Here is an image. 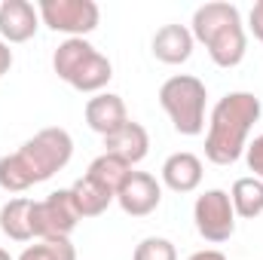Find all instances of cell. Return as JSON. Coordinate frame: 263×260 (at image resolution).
I'll list each match as a JSON object with an SVG mask.
<instances>
[{
	"label": "cell",
	"instance_id": "obj_16",
	"mask_svg": "<svg viewBox=\"0 0 263 260\" xmlns=\"http://www.w3.org/2000/svg\"><path fill=\"white\" fill-rule=\"evenodd\" d=\"M70 196H73V205H77L80 217H98V214H104V211L110 208V202L117 199L107 187H101V184L92 181L89 175H83L80 181H73Z\"/></svg>",
	"mask_w": 263,
	"mask_h": 260
},
{
	"label": "cell",
	"instance_id": "obj_11",
	"mask_svg": "<svg viewBox=\"0 0 263 260\" xmlns=\"http://www.w3.org/2000/svg\"><path fill=\"white\" fill-rule=\"evenodd\" d=\"M129 123V114H126V101L114 92H98L95 98L86 101V126L92 132H98L101 138L120 132Z\"/></svg>",
	"mask_w": 263,
	"mask_h": 260
},
{
	"label": "cell",
	"instance_id": "obj_20",
	"mask_svg": "<svg viewBox=\"0 0 263 260\" xmlns=\"http://www.w3.org/2000/svg\"><path fill=\"white\" fill-rule=\"evenodd\" d=\"M132 260H178V251L168 239L162 236H147L135 245V254Z\"/></svg>",
	"mask_w": 263,
	"mask_h": 260
},
{
	"label": "cell",
	"instance_id": "obj_8",
	"mask_svg": "<svg viewBox=\"0 0 263 260\" xmlns=\"http://www.w3.org/2000/svg\"><path fill=\"white\" fill-rule=\"evenodd\" d=\"M193 220H196L199 236L211 245L230 242L236 233V211L227 190H205L202 196H196L193 205Z\"/></svg>",
	"mask_w": 263,
	"mask_h": 260
},
{
	"label": "cell",
	"instance_id": "obj_25",
	"mask_svg": "<svg viewBox=\"0 0 263 260\" xmlns=\"http://www.w3.org/2000/svg\"><path fill=\"white\" fill-rule=\"evenodd\" d=\"M0 260H12V257H9V251H6V248H0Z\"/></svg>",
	"mask_w": 263,
	"mask_h": 260
},
{
	"label": "cell",
	"instance_id": "obj_21",
	"mask_svg": "<svg viewBox=\"0 0 263 260\" xmlns=\"http://www.w3.org/2000/svg\"><path fill=\"white\" fill-rule=\"evenodd\" d=\"M245 162H248V169L254 172L251 178L263 181V135H257V138L245 147Z\"/></svg>",
	"mask_w": 263,
	"mask_h": 260
},
{
	"label": "cell",
	"instance_id": "obj_3",
	"mask_svg": "<svg viewBox=\"0 0 263 260\" xmlns=\"http://www.w3.org/2000/svg\"><path fill=\"white\" fill-rule=\"evenodd\" d=\"M190 34L208 49L211 62L217 67H236L245 59L248 37H245V25H242V12L233 3H223V0L202 3L193 12Z\"/></svg>",
	"mask_w": 263,
	"mask_h": 260
},
{
	"label": "cell",
	"instance_id": "obj_1",
	"mask_svg": "<svg viewBox=\"0 0 263 260\" xmlns=\"http://www.w3.org/2000/svg\"><path fill=\"white\" fill-rule=\"evenodd\" d=\"M73 156V138L67 129L49 126L28 138L15 153L0 159V190L6 193H25L34 184L49 181L55 172H62Z\"/></svg>",
	"mask_w": 263,
	"mask_h": 260
},
{
	"label": "cell",
	"instance_id": "obj_5",
	"mask_svg": "<svg viewBox=\"0 0 263 260\" xmlns=\"http://www.w3.org/2000/svg\"><path fill=\"white\" fill-rule=\"evenodd\" d=\"M205 83L193 73H175L159 86V104L178 135H202L205 129Z\"/></svg>",
	"mask_w": 263,
	"mask_h": 260
},
{
	"label": "cell",
	"instance_id": "obj_17",
	"mask_svg": "<svg viewBox=\"0 0 263 260\" xmlns=\"http://www.w3.org/2000/svg\"><path fill=\"white\" fill-rule=\"evenodd\" d=\"M230 202L233 211L245 220H254L263 214V181L257 178H239L230 190Z\"/></svg>",
	"mask_w": 263,
	"mask_h": 260
},
{
	"label": "cell",
	"instance_id": "obj_24",
	"mask_svg": "<svg viewBox=\"0 0 263 260\" xmlns=\"http://www.w3.org/2000/svg\"><path fill=\"white\" fill-rule=\"evenodd\" d=\"M187 260H227V254H223V251H217V248H205V251L190 254Z\"/></svg>",
	"mask_w": 263,
	"mask_h": 260
},
{
	"label": "cell",
	"instance_id": "obj_2",
	"mask_svg": "<svg viewBox=\"0 0 263 260\" xmlns=\"http://www.w3.org/2000/svg\"><path fill=\"white\" fill-rule=\"evenodd\" d=\"M260 98L254 92H230L223 95L208 120L205 156L214 165H233L242 159L248 147V135L260 120Z\"/></svg>",
	"mask_w": 263,
	"mask_h": 260
},
{
	"label": "cell",
	"instance_id": "obj_9",
	"mask_svg": "<svg viewBox=\"0 0 263 260\" xmlns=\"http://www.w3.org/2000/svg\"><path fill=\"white\" fill-rule=\"evenodd\" d=\"M117 202L129 217H147L162 202V184L147 172H132L117 190Z\"/></svg>",
	"mask_w": 263,
	"mask_h": 260
},
{
	"label": "cell",
	"instance_id": "obj_4",
	"mask_svg": "<svg viewBox=\"0 0 263 260\" xmlns=\"http://www.w3.org/2000/svg\"><path fill=\"white\" fill-rule=\"evenodd\" d=\"M52 70L59 73V80H65L70 89H77V92H95V95L114 77L110 59L101 55L83 37H67L65 43H59V49L52 52Z\"/></svg>",
	"mask_w": 263,
	"mask_h": 260
},
{
	"label": "cell",
	"instance_id": "obj_6",
	"mask_svg": "<svg viewBox=\"0 0 263 260\" xmlns=\"http://www.w3.org/2000/svg\"><path fill=\"white\" fill-rule=\"evenodd\" d=\"M37 12L49 31L67 34V37L92 34L98 28V18H101L95 0H40Z\"/></svg>",
	"mask_w": 263,
	"mask_h": 260
},
{
	"label": "cell",
	"instance_id": "obj_18",
	"mask_svg": "<svg viewBox=\"0 0 263 260\" xmlns=\"http://www.w3.org/2000/svg\"><path fill=\"white\" fill-rule=\"evenodd\" d=\"M86 175H89L92 181H98L101 187H107L110 193L117 196V190L123 187V181L132 175V165L126 162V159L114 156V153H101V156L92 159V165H89Z\"/></svg>",
	"mask_w": 263,
	"mask_h": 260
},
{
	"label": "cell",
	"instance_id": "obj_14",
	"mask_svg": "<svg viewBox=\"0 0 263 260\" xmlns=\"http://www.w3.org/2000/svg\"><path fill=\"white\" fill-rule=\"evenodd\" d=\"M104 153H114L120 159H126L129 165H138L147 153H150V135L141 123H126L120 132L104 138Z\"/></svg>",
	"mask_w": 263,
	"mask_h": 260
},
{
	"label": "cell",
	"instance_id": "obj_15",
	"mask_svg": "<svg viewBox=\"0 0 263 260\" xmlns=\"http://www.w3.org/2000/svg\"><path fill=\"white\" fill-rule=\"evenodd\" d=\"M31 211H34V199H28V196L9 199L0 208V230H3V236L12 239V242H31L34 239Z\"/></svg>",
	"mask_w": 263,
	"mask_h": 260
},
{
	"label": "cell",
	"instance_id": "obj_13",
	"mask_svg": "<svg viewBox=\"0 0 263 260\" xmlns=\"http://www.w3.org/2000/svg\"><path fill=\"white\" fill-rule=\"evenodd\" d=\"M162 184L172 193H193L202 184V159L196 153H187V150L172 153L162 162Z\"/></svg>",
	"mask_w": 263,
	"mask_h": 260
},
{
	"label": "cell",
	"instance_id": "obj_10",
	"mask_svg": "<svg viewBox=\"0 0 263 260\" xmlns=\"http://www.w3.org/2000/svg\"><path fill=\"white\" fill-rule=\"evenodd\" d=\"M40 12L28 0H3L0 3V40L3 43H25L37 34Z\"/></svg>",
	"mask_w": 263,
	"mask_h": 260
},
{
	"label": "cell",
	"instance_id": "obj_12",
	"mask_svg": "<svg viewBox=\"0 0 263 260\" xmlns=\"http://www.w3.org/2000/svg\"><path fill=\"white\" fill-rule=\"evenodd\" d=\"M193 43L196 40L187 25H162L153 34L150 49H153L156 62H162V65H184L193 55Z\"/></svg>",
	"mask_w": 263,
	"mask_h": 260
},
{
	"label": "cell",
	"instance_id": "obj_22",
	"mask_svg": "<svg viewBox=\"0 0 263 260\" xmlns=\"http://www.w3.org/2000/svg\"><path fill=\"white\" fill-rule=\"evenodd\" d=\"M248 25H251V31H254V37L263 43V0H257L254 6H251V15H248Z\"/></svg>",
	"mask_w": 263,
	"mask_h": 260
},
{
	"label": "cell",
	"instance_id": "obj_19",
	"mask_svg": "<svg viewBox=\"0 0 263 260\" xmlns=\"http://www.w3.org/2000/svg\"><path fill=\"white\" fill-rule=\"evenodd\" d=\"M18 260H77V248L70 239H40L37 245H28Z\"/></svg>",
	"mask_w": 263,
	"mask_h": 260
},
{
	"label": "cell",
	"instance_id": "obj_23",
	"mask_svg": "<svg viewBox=\"0 0 263 260\" xmlns=\"http://www.w3.org/2000/svg\"><path fill=\"white\" fill-rule=\"evenodd\" d=\"M9 67H12V49H9V43L0 40V77L9 73Z\"/></svg>",
	"mask_w": 263,
	"mask_h": 260
},
{
	"label": "cell",
	"instance_id": "obj_7",
	"mask_svg": "<svg viewBox=\"0 0 263 260\" xmlns=\"http://www.w3.org/2000/svg\"><path fill=\"white\" fill-rule=\"evenodd\" d=\"M80 220L83 217L73 205L70 190H55L46 199H34V211H31L34 239H67Z\"/></svg>",
	"mask_w": 263,
	"mask_h": 260
}]
</instances>
